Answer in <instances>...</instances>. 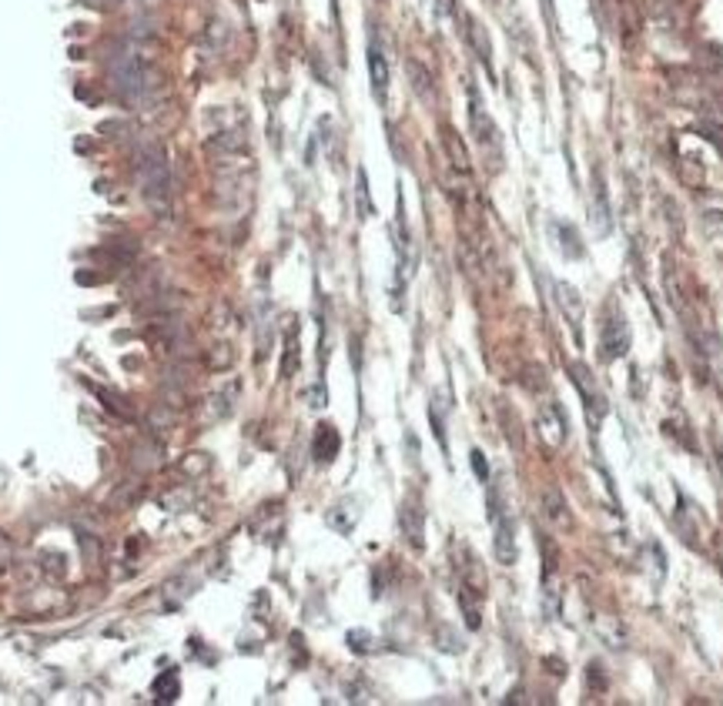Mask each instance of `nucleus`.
Masks as SVG:
<instances>
[{
	"instance_id": "nucleus-26",
	"label": "nucleus",
	"mask_w": 723,
	"mask_h": 706,
	"mask_svg": "<svg viewBox=\"0 0 723 706\" xmlns=\"http://www.w3.org/2000/svg\"><path fill=\"white\" fill-rule=\"evenodd\" d=\"M539 549H543V579H550L559 566V546L546 533H539Z\"/></svg>"
},
{
	"instance_id": "nucleus-37",
	"label": "nucleus",
	"mask_w": 723,
	"mask_h": 706,
	"mask_svg": "<svg viewBox=\"0 0 723 706\" xmlns=\"http://www.w3.org/2000/svg\"><path fill=\"white\" fill-rule=\"evenodd\" d=\"M436 10H439V17L452 14V0H436Z\"/></svg>"
},
{
	"instance_id": "nucleus-13",
	"label": "nucleus",
	"mask_w": 723,
	"mask_h": 706,
	"mask_svg": "<svg viewBox=\"0 0 723 706\" xmlns=\"http://www.w3.org/2000/svg\"><path fill=\"white\" fill-rule=\"evenodd\" d=\"M339 452H342V436H339V429H335V425H318V429H315V439H312V456H315V462H318V465H328V462H335Z\"/></svg>"
},
{
	"instance_id": "nucleus-21",
	"label": "nucleus",
	"mask_w": 723,
	"mask_h": 706,
	"mask_svg": "<svg viewBox=\"0 0 723 706\" xmlns=\"http://www.w3.org/2000/svg\"><path fill=\"white\" fill-rule=\"evenodd\" d=\"M154 700H161V703H174L178 696H181V676L174 673V669H164L158 680H154Z\"/></svg>"
},
{
	"instance_id": "nucleus-30",
	"label": "nucleus",
	"mask_w": 723,
	"mask_h": 706,
	"mask_svg": "<svg viewBox=\"0 0 723 706\" xmlns=\"http://www.w3.org/2000/svg\"><path fill=\"white\" fill-rule=\"evenodd\" d=\"M543 3V17H546V27H550L552 37H559V20H556V7H552V0H539Z\"/></svg>"
},
{
	"instance_id": "nucleus-29",
	"label": "nucleus",
	"mask_w": 723,
	"mask_h": 706,
	"mask_svg": "<svg viewBox=\"0 0 723 706\" xmlns=\"http://www.w3.org/2000/svg\"><path fill=\"white\" fill-rule=\"evenodd\" d=\"M348 646L355 649V653H368V649H372V636H368L365 630H352L348 632Z\"/></svg>"
},
{
	"instance_id": "nucleus-10",
	"label": "nucleus",
	"mask_w": 723,
	"mask_h": 706,
	"mask_svg": "<svg viewBox=\"0 0 723 706\" xmlns=\"http://www.w3.org/2000/svg\"><path fill=\"white\" fill-rule=\"evenodd\" d=\"M399 526H402V535L409 539V546H412V549H422V542H425V539H422V535H425V515H422L416 499H405V502H402Z\"/></svg>"
},
{
	"instance_id": "nucleus-17",
	"label": "nucleus",
	"mask_w": 723,
	"mask_h": 706,
	"mask_svg": "<svg viewBox=\"0 0 723 706\" xmlns=\"http://www.w3.org/2000/svg\"><path fill=\"white\" fill-rule=\"evenodd\" d=\"M131 465L137 469V472H154V469L164 465V449H161L154 439L137 442L134 452H131Z\"/></svg>"
},
{
	"instance_id": "nucleus-15",
	"label": "nucleus",
	"mask_w": 723,
	"mask_h": 706,
	"mask_svg": "<svg viewBox=\"0 0 723 706\" xmlns=\"http://www.w3.org/2000/svg\"><path fill=\"white\" fill-rule=\"evenodd\" d=\"M368 77H372V91L379 97V104H385V97H389V60H385L379 44L368 47Z\"/></svg>"
},
{
	"instance_id": "nucleus-35",
	"label": "nucleus",
	"mask_w": 723,
	"mask_h": 706,
	"mask_svg": "<svg viewBox=\"0 0 723 706\" xmlns=\"http://www.w3.org/2000/svg\"><path fill=\"white\" fill-rule=\"evenodd\" d=\"M10 559H14V546H10L7 535H0V566H7Z\"/></svg>"
},
{
	"instance_id": "nucleus-1",
	"label": "nucleus",
	"mask_w": 723,
	"mask_h": 706,
	"mask_svg": "<svg viewBox=\"0 0 723 706\" xmlns=\"http://www.w3.org/2000/svg\"><path fill=\"white\" fill-rule=\"evenodd\" d=\"M134 174L144 194V205L158 221H171V201H174V174L168 157L161 154L158 144H144L134 151Z\"/></svg>"
},
{
	"instance_id": "nucleus-25",
	"label": "nucleus",
	"mask_w": 723,
	"mask_h": 706,
	"mask_svg": "<svg viewBox=\"0 0 723 706\" xmlns=\"http://www.w3.org/2000/svg\"><path fill=\"white\" fill-rule=\"evenodd\" d=\"M355 201H359V218H372L375 208H372V198H368V178H365V168H359L355 174Z\"/></svg>"
},
{
	"instance_id": "nucleus-19",
	"label": "nucleus",
	"mask_w": 723,
	"mask_h": 706,
	"mask_svg": "<svg viewBox=\"0 0 723 706\" xmlns=\"http://www.w3.org/2000/svg\"><path fill=\"white\" fill-rule=\"evenodd\" d=\"M359 515H362V509H355V502H339V506H332V509L325 513V522H328L335 533L348 535L352 529H355Z\"/></svg>"
},
{
	"instance_id": "nucleus-28",
	"label": "nucleus",
	"mask_w": 723,
	"mask_h": 706,
	"mask_svg": "<svg viewBox=\"0 0 723 706\" xmlns=\"http://www.w3.org/2000/svg\"><path fill=\"white\" fill-rule=\"evenodd\" d=\"M148 422H151V429L158 425V429L164 432V429H171V425H174V412H168L164 405H154L151 415H148Z\"/></svg>"
},
{
	"instance_id": "nucleus-16",
	"label": "nucleus",
	"mask_w": 723,
	"mask_h": 706,
	"mask_svg": "<svg viewBox=\"0 0 723 706\" xmlns=\"http://www.w3.org/2000/svg\"><path fill=\"white\" fill-rule=\"evenodd\" d=\"M466 37H469V44H473V51H476L479 64L486 67V74L493 77V44H489V34H486V27H482L479 20L466 17Z\"/></svg>"
},
{
	"instance_id": "nucleus-27",
	"label": "nucleus",
	"mask_w": 723,
	"mask_h": 706,
	"mask_svg": "<svg viewBox=\"0 0 723 706\" xmlns=\"http://www.w3.org/2000/svg\"><path fill=\"white\" fill-rule=\"evenodd\" d=\"M231 362H235V348L231 345H214V348H208V368H214V372H225V368H231Z\"/></svg>"
},
{
	"instance_id": "nucleus-22",
	"label": "nucleus",
	"mask_w": 723,
	"mask_h": 706,
	"mask_svg": "<svg viewBox=\"0 0 723 706\" xmlns=\"http://www.w3.org/2000/svg\"><path fill=\"white\" fill-rule=\"evenodd\" d=\"M128 288L134 291V298H148L154 291H161V271L158 268H144V271H137L128 282Z\"/></svg>"
},
{
	"instance_id": "nucleus-4",
	"label": "nucleus",
	"mask_w": 723,
	"mask_h": 706,
	"mask_svg": "<svg viewBox=\"0 0 723 706\" xmlns=\"http://www.w3.org/2000/svg\"><path fill=\"white\" fill-rule=\"evenodd\" d=\"M570 379L572 385L579 388V395H583V405H586V419H590V429L596 432L599 429V422H603V415H606V399H603V392L596 388V382H593V375L583 368V365H570Z\"/></svg>"
},
{
	"instance_id": "nucleus-14",
	"label": "nucleus",
	"mask_w": 723,
	"mask_h": 706,
	"mask_svg": "<svg viewBox=\"0 0 723 706\" xmlns=\"http://www.w3.org/2000/svg\"><path fill=\"white\" fill-rule=\"evenodd\" d=\"M442 148H445V154H449V164L456 168V174H462V178H469L473 174V161H469V151H466V144H462V137H459L456 128H442Z\"/></svg>"
},
{
	"instance_id": "nucleus-2",
	"label": "nucleus",
	"mask_w": 723,
	"mask_h": 706,
	"mask_svg": "<svg viewBox=\"0 0 723 706\" xmlns=\"http://www.w3.org/2000/svg\"><path fill=\"white\" fill-rule=\"evenodd\" d=\"M466 91H469V128L476 134L479 151L489 161V171L493 174L502 171V137H499V128H495V121L489 117V111L482 107V97H479L476 84H469Z\"/></svg>"
},
{
	"instance_id": "nucleus-6",
	"label": "nucleus",
	"mask_w": 723,
	"mask_h": 706,
	"mask_svg": "<svg viewBox=\"0 0 723 706\" xmlns=\"http://www.w3.org/2000/svg\"><path fill=\"white\" fill-rule=\"evenodd\" d=\"M590 221H593V234H596V238H606L609 231H613V208H609V191H606V181H603V171H599V168H596V178H593Z\"/></svg>"
},
{
	"instance_id": "nucleus-33",
	"label": "nucleus",
	"mask_w": 723,
	"mask_h": 706,
	"mask_svg": "<svg viewBox=\"0 0 723 706\" xmlns=\"http://www.w3.org/2000/svg\"><path fill=\"white\" fill-rule=\"evenodd\" d=\"M74 282H77V285H101V282H104V275H97V271H77Z\"/></svg>"
},
{
	"instance_id": "nucleus-12",
	"label": "nucleus",
	"mask_w": 723,
	"mask_h": 706,
	"mask_svg": "<svg viewBox=\"0 0 723 706\" xmlns=\"http://www.w3.org/2000/svg\"><path fill=\"white\" fill-rule=\"evenodd\" d=\"M245 148H248V137L241 131H218V134H211L208 141H205V151L208 154H214V157H221V161H231L235 154H245Z\"/></svg>"
},
{
	"instance_id": "nucleus-24",
	"label": "nucleus",
	"mask_w": 723,
	"mask_h": 706,
	"mask_svg": "<svg viewBox=\"0 0 723 706\" xmlns=\"http://www.w3.org/2000/svg\"><path fill=\"white\" fill-rule=\"evenodd\" d=\"M298 368V328L291 325L288 328V338H285V359H282V379H291Z\"/></svg>"
},
{
	"instance_id": "nucleus-3",
	"label": "nucleus",
	"mask_w": 723,
	"mask_h": 706,
	"mask_svg": "<svg viewBox=\"0 0 723 706\" xmlns=\"http://www.w3.org/2000/svg\"><path fill=\"white\" fill-rule=\"evenodd\" d=\"M629 352V322L623 315V308L616 302H609L606 315L599 322V359L603 362H616Z\"/></svg>"
},
{
	"instance_id": "nucleus-32",
	"label": "nucleus",
	"mask_w": 723,
	"mask_h": 706,
	"mask_svg": "<svg viewBox=\"0 0 723 706\" xmlns=\"http://www.w3.org/2000/svg\"><path fill=\"white\" fill-rule=\"evenodd\" d=\"M473 472H476L482 482H489V465H486V458H482L479 449H473Z\"/></svg>"
},
{
	"instance_id": "nucleus-5",
	"label": "nucleus",
	"mask_w": 723,
	"mask_h": 706,
	"mask_svg": "<svg viewBox=\"0 0 723 706\" xmlns=\"http://www.w3.org/2000/svg\"><path fill=\"white\" fill-rule=\"evenodd\" d=\"M536 422H539V436L546 439L550 449H563L566 445V439H570V419L563 415V408L556 402H546L539 408V419Z\"/></svg>"
},
{
	"instance_id": "nucleus-34",
	"label": "nucleus",
	"mask_w": 723,
	"mask_h": 706,
	"mask_svg": "<svg viewBox=\"0 0 723 706\" xmlns=\"http://www.w3.org/2000/svg\"><path fill=\"white\" fill-rule=\"evenodd\" d=\"M429 422H432V429H436V439H439V445L445 449V432H442V419H439V412H436V408H429Z\"/></svg>"
},
{
	"instance_id": "nucleus-31",
	"label": "nucleus",
	"mask_w": 723,
	"mask_h": 706,
	"mask_svg": "<svg viewBox=\"0 0 723 706\" xmlns=\"http://www.w3.org/2000/svg\"><path fill=\"white\" fill-rule=\"evenodd\" d=\"M185 469H188L191 476H201V472L208 469V456H205V452H191V458H188V465H185Z\"/></svg>"
},
{
	"instance_id": "nucleus-8",
	"label": "nucleus",
	"mask_w": 723,
	"mask_h": 706,
	"mask_svg": "<svg viewBox=\"0 0 723 706\" xmlns=\"http://www.w3.org/2000/svg\"><path fill=\"white\" fill-rule=\"evenodd\" d=\"M238 388H241L238 382H228V385H221L214 395H208V402L201 405L198 422H201V425H214V422L228 419L231 408H235V399H238Z\"/></svg>"
},
{
	"instance_id": "nucleus-18",
	"label": "nucleus",
	"mask_w": 723,
	"mask_h": 706,
	"mask_svg": "<svg viewBox=\"0 0 723 706\" xmlns=\"http://www.w3.org/2000/svg\"><path fill=\"white\" fill-rule=\"evenodd\" d=\"M543 513H546V519H550L552 526H559V529H570L572 526L570 509H566V499H563L559 489H552V485L543 492Z\"/></svg>"
},
{
	"instance_id": "nucleus-7",
	"label": "nucleus",
	"mask_w": 723,
	"mask_h": 706,
	"mask_svg": "<svg viewBox=\"0 0 723 706\" xmlns=\"http://www.w3.org/2000/svg\"><path fill=\"white\" fill-rule=\"evenodd\" d=\"M552 291H556L559 311H563V318H566V325L572 332V342L583 345V298H579V291L572 285H566V282H556Z\"/></svg>"
},
{
	"instance_id": "nucleus-23",
	"label": "nucleus",
	"mask_w": 723,
	"mask_h": 706,
	"mask_svg": "<svg viewBox=\"0 0 723 706\" xmlns=\"http://www.w3.org/2000/svg\"><path fill=\"white\" fill-rule=\"evenodd\" d=\"M556 231H559V248H563V255L566 258H583V245H579V234H576V228H572L570 221H556Z\"/></svg>"
},
{
	"instance_id": "nucleus-20",
	"label": "nucleus",
	"mask_w": 723,
	"mask_h": 706,
	"mask_svg": "<svg viewBox=\"0 0 723 706\" xmlns=\"http://www.w3.org/2000/svg\"><path fill=\"white\" fill-rule=\"evenodd\" d=\"M405 74H409V84H412V91L425 101V104H432L436 101V87H432V74L422 67L419 60H405Z\"/></svg>"
},
{
	"instance_id": "nucleus-9",
	"label": "nucleus",
	"mask_w": 723,
	"mask_h": 706,
	"mask_svg": "<svg viewBox=\"0 0 723 706\" xmlns=\"http://www.w3.org/2000/svg\"><path fill=\"white\" fill-rule=\"evenodd\" d=\"M493 529H495V559L502 566H513L516 562V522H513V515H509V509L495 515Z\"/></svg>"
},
{
	"instance_id": "nucleus-36",
	"label": "nucleus",
	"mask_w": 723,
	"mask_h": 706,
	"mask_svg": "<svg viewBox=\"0 0 723 706\" xmlns=\"http://www.w3.org/2000/svg\"><path fill=\"white\" fill-rule=\"evenodd\" d=\"M108 315H114V308H94V311H84V318H108Z\"/></svg>"
},
{
	"instance_id": "nucleus-11",
	"label": "nucleus",
	"mask_w": 723,
	"mask_h": 706,
	"mask_svg": "<svg viewBox=\"0 0 723 706\" xmlns=\"http://www.w3.org/2000/svg\"><path fill=\"white\" fill-rule=\"evenodd\" d=\"M181 305H185L181 295L161 288V291H154V295H148V298L137 302V315H141V318H168V315H174Z\"/></svg>"
}]
</instances>
